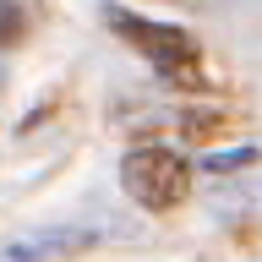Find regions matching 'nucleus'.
<instances>
[{"mask_svg": "<svg viewBox=\"0 0 262 262\" xmlns=\"http://www.w3.org/2000/svg\"><path fill=\"white\" fill-rule=\"evenodd\" d=\"M186 180H191V169H186V159H180L175 147H137V153L120 159L126 196L142 202V208H153V213L175 208L180 196H186Z\"/></svg>", "mask_w": 262, "mask_h": 262, "instance_id": "obj_1", "label": "nucleus"}, {"mask_svg": "<svg viewBox=\"0 0 262 262\" xmlns=\"http://www.w3.org/2000/svg\"><path fill=\"white\" fill-rule=\"evenodd\" d=\"M98 246V229L82 224H55V229H16L0 235V262H66Z\"/></svg>", "mask_w": 262, "mask_h": 262, "instance_id": "obj_2", "label": "nucleus"}, {"mask_svg": "<svg viewBox=\"0 0 262 262\" xmlns=\"http://www.w3.org/2000/svg\"><path fill=\"white\" fill-rule=\"evenodd\" d=\"M115 28L126 33L164 77H191V66H196V38L191 33L164 28V22H137V16H126V11H115Z\"/></svg>", "mask_w": 262, "mask_h": 262, "instance_id": "obj_3", "label": "nucleus"}, {"mask_svg": "<svg viewBox=\"0 0 262 262\" xmlns=\"http://www.w3.org/2000/svg\"><path fill=\"white\" fill-rule=\"evenodd\" d=\"M22 33V6H0V44Z\"/></svg>", "mask_w": 262, "mask_h": 262, "instance_id": "obj_4", "label": "nucleus"}, {"mask_svg": "<svg viewBox=\"0 0 262 262\" xmlns=\"http://www.w3.org/2000/svg\"><path fill=\"white\" fill-rule=\"evenodd\" d=\"M251 159V147H241V153H208V169H229V164H246Z\"/></svg>", "mask_w": 262, "mask_h": 262, "instance_id": "obj_5", "label": "nucleus"}]
</instances>
